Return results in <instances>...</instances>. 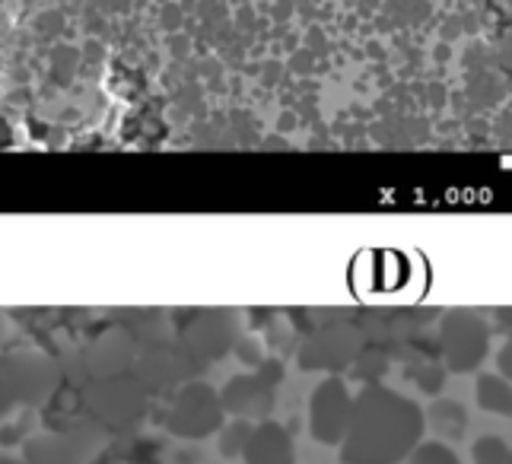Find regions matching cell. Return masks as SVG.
<instances>
[{
    "label": "cell",
    "instance_id": "6da1fadb",
    "mask_svg": "<svg viewBox=\"0 0 512 464\" xmlns=\"http://www.w3.org/2000/svg\"><path fill=\"white\" fill-rule=\"evenodd\" d=\"M478 401L481 407L493 410V414H512V388L500 379H481Z\"/></svg>",
    "mask_w": 512,
    "mask_h": 464
},
{
    "label": "cell",
    "instance_id": "7a4b0ae2",
    "mask_svg": "<svg viewBox=\"0 0 512 464\" xmlns=\"http://www.w3.org/2000/svg\"><path fill=\"white\" fill-rule=\"evenodd\" d=\"M478 464H509V452L500 439H484L478 445Z\"/></svg>",
    "mask_w": 512,
    "mask_h": 464
},
{
    "label": "cell",
    "instance_id": "3957f363",
    "mask_svg": "<svg viewBox=\"0 0 512 464\" xmlns=\"http://www.w3.org/2000/svg\"><path fill=\"white\" fill-rule=\"evenodd\" d=\"M427 452H430V464H455L452 455H449L446 449H427ZM414 464H423V455H420Z\"/></svg>",
    "mask_w": 512,
    "mask_h": 464
},
{
    "label": "cell",
    "instance_id": "277c9868",
    "mask_svg": "<svg viewBox=\"0 0 512 464\" xmlns=\"http://www.w3.org/2000/svg\"><path fill=\"white\" fill-rule=\"evenodd\" d=\"M500 363H503V372H506V376H512V344H509V347L503 350Z\"/></svg>",
    "mask_w": 512,
    "mask_h": 464
}]
</instances>
